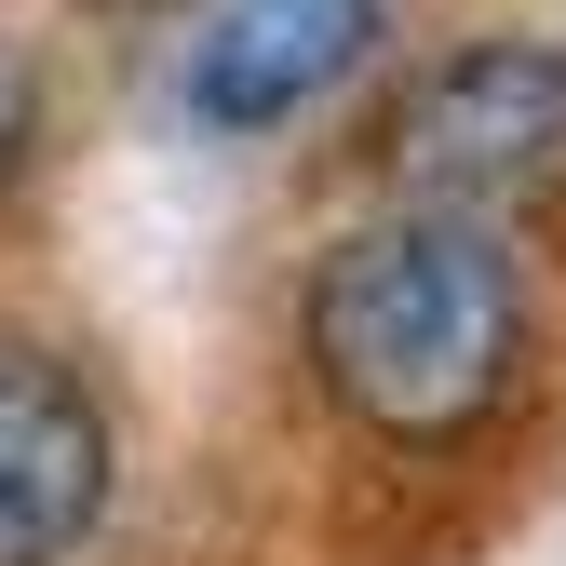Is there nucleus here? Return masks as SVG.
<instances>
[{
  "instance_id": "f257e3e1",
  "label": "nucleus",
  "mask_w": 566,
  "mask_h": 566,
  "mask_svg": "<svg viewBox=\"0 0 566 566\" xmlns=\"http://www.w3.org/2000/svg\"><path fill=\"white\" fill-rule=\"evenodd\" d=\"M311 365L378 446H459L500 418L526 365V297L513 256L459 217H365L311 270Z\"/></svg>"
},
{
  "instance_id": "f03ea898",
  "label": "nucleus",
  "mask_w": 566,
  "mask_h": 566,
  "mask_svg": "<svg viewBox=\"0 0 566 566\" xmlns=\"http://www.w3.org/2000/svg\"><path fill=\"white\" fill-rule=\"evenodd\" d=\"M391 176L418 217L459 230H553L566 217V54L553 41H459L391 108Z\"/></svg>"
},
{
  "instance_id": "7ed1b4c3",
  "label": "nucleus",
  "mask_w": 566,
  "mask_h": 566,
  "mask_svg": "<svg viewBox=\"0 0 566 566\" xmlns=\"http://www.w3.org/2000/svg\"><path fill=\"white\" fill-rule=\"evenodd\" d=\"M108 513V405L41 337H0V566H67Z\"/></svg>"
},
{
  "instance_id": "20e7f679",
  "label": "nucleus",
  "mask_w": 566,
  "mask_h": 566,
  "mask_svg": "<svg viewBox=\"0 0 566 566\" xmlns=\"http://www.w3.org/2000/svg\"><path fill=\"white\" fill-rule=\"evenodd\" d=\"M365 54H378V0H217L189 28V108L217 135H270L324 108Z\"/></svg>"
},
{
  "instance_id": "39448f33",
  "label": "nucleus",
  "mask_w": 566,
  "mask_h": 566,
  "mask_svg": "<svg viewBox=\"0 0 566 566\" xmlns=\"http://www.w3.org/2000/svg\"><path fill=\"white\" fill-rule=\"evenodd\" d=\"M28 122H41V67H28L14 28H0V189H14V163H28Z\"/></svg>"
}]
</instances>
